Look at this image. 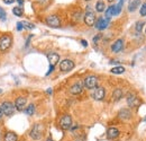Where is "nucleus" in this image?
<instances>
[{"mask_svg":"<svg viewBox=\"0 0 146 141\" xmlns=\"http://www.w3.org/2000/svg\"><path fill=\"white\" fill-rule=\"evenodd\" d=\"M0 107H1V109L3 112V114L7 115V116H11L14 114V112H15V108H16L15 104H13L10 102H3Z\"/></svg>","mask_w":146,"mask_h":141,"instance_id":"obj_3","label":"nucleus"},{"mask_svg":"<svg viewBox=\"0 0 146 141\" xmlns=\"http://www.w3.org/2000/svg\"><path fill=\"white\" fill-rule=\"evenodd\" d=\"M60 126L63 130L71 129V126H72V119H71V116L68 115V114L64 115V116H62V119L60 120Z\"/></svg>","mask_w":146,"mask_h":141,"instance_id":"obj_7","label":"nucleus"},{"mask_svg":"<svg viewBox=\"0 0 146 141\" xmlns=\"http://www.w3.org/2000/svg\"><path fill=\"white\" fill-rule=\"evenodd\" d=\"M0 93H1V89H0Z\"/></svg>","mask_w":146,"mask_h":141,"instance_id":"obj_39","label":"nucleus"},{"mask_svg":"<svg viewBox=\"0 0 146 141\" xmlns=\"http://www.w3.org/2000/svg\"><path fill=\"white\" fill-rule=\"evenodd\" d=\"M86 1H90V0H86Z\"/></svg>","mask_w":146,"mask_h":141,"instance_id":"obj_38","label":"nucleus"},{"mask_svg":"<svg viewBox=\"0 0 146 141\" xmlns=\"http://www.w3.org/2000/svg\"><path fill=\"white\" fill-rule=\"evenodd\" d=\"M139 13H141V16H146V2H144V3L142 5Z\"/></svg>","mask_w":146,"mask_h":141,"instance_id":"obj_28","label":"nucleus"},{"mask_svg":"<svg viewBox=\"0 0 146 141\" xmlns=\"http://www.w3.org/2000/svg\"><path fill=\"white\" fill-rule=\"evenodd\" d=\"M110 23V19L109 18H106V17H100L94 24V27L99 31H102V30H106L108 27Z\"/></svg>","mask_w":146,"mask_h":141,"instance_id":"obj_8","label":"nucleus"},{"mask_svg":"<svg viewBox=\"0 0 146 141\" xmlns=\"http://www.w3.org/2000/svg\"><path fill=\"white\" fill-rule=\"evenodd\" d=\"M34 112H35V105L34 104H31L29 106H27V108L25 109L26 115H33Z\"/></svg>","mask_w":146,"mask_h":141,"instance_id":"obj_24","label":"nucleus"},{"mask_svg":"<svg viewBox=\"0 0 146 141\" xmlns=\"http://www.w3.org/2000/svg\"><path fill=\"white\" fill-rule=\"evenodd\" d=\"M100 37H101V35H97V36H96V37H94V38H93V42L96 43V42H97V41H98V40H99Z\"/></svg>","mask_w":146,"mask_h":141,"instance_id":"obj_33","label":"nucleus"},{"mask_svg":"<svg viewBox=\"0 0 146 141\" xmlns=\"http://www.w3.org/2000/svg\"><path fill=\"white\" fill-rule=\"evenodd\" d=\"M127 104L130 107H138V106L141 105V99L136 95L129 94L127 97Z\"/></svg>","mask_w":146,"mask_h":141,"instance_id":"obj_10","label":"nucleus"},{"mask_svg":"<svg viewBox=\"0 0 146 141\" xmlns=\"http://www.w3.org/2000/svg\"><path fill=\"white\" fill-rule=\"evenodd\" d=\"M73 68H74V62H73L72 60H70V59H64L60 63V70L64 71V72L72 70Z\"/></svg>","mask_w":146,"mask_h":141,"instance_id":"obj_6","label":"nucleus"},{"mask_svg":"<svg viewBox=\"0 0 146 141\" xmlns=\"http://www.w3.org/2000/svg\"><path fill=\"white\" fill-rule=\"evenodd\" d=\"M119 136V130L117 128H109L107 131V138L108 139H116Z\"/></svg>","mask_w":146,"mask_h":141,"instance_id":"obj_16","label":"nucleus"},{"mask_svg":"<svg viewBox=\"0 0 146 141\" xmlns=\"http://www.w3.org/2000/svg\"><path fill=\"white\" fill-rule=\"evenodd\" d=\"M105 9H106L105 2L101 1V0H99V1L96 3V10H97L98 13H102V11H105Z\"/></svg>","mask_w":146,"mask_h":141,"instance_id":"obj_21","label":"nucleus"},{"mask_svg":"<svg viewBox=\"0 0 146 141\" xmlns=\"http://www.w3.org/2000/svg\"><path fill=\"white\" fill-rule=\"evenodd\" d=\"M5 141H17V136L14 132H7L5 134Z\"/></svg>","mask_w":146,"mask_h":141,"instance_id":"obj_20","label":"nucleus"},{"mask_svg":"<svg viewBox=\"0 0 146 141\" xmlns=\"http://www.w3.org/2000/svg\"><path fill=\"white\" fill-rule=\"evenodd\" d=\"M92 96H93V98H94L96 101H101V99H104V97H105V89L102 88V87H97V88L94 89Z\"/></svg>","mask_w":146,"mask_h":141,"instance_id":"obj_11","label":"nucleus"},{"mask_svg":"<svg viewBox=\"0 0 146 141\" xmlns=\"http://www.w3.org/2000/svg\"><path fill=\"white\" fill-rule=\"evenodd\" d=\"M17 1H18L19 6H23V3H24V1H23V0H17Z\"/></svg>","mask_w":146,"mask_h":141,"instance_id":"obj_35","label":"nucleus"},{"mask_svg":"<svg viewBox=\"0 0 146 141\" xmlns=\"http://www.w3.org/2000/svg\"><path fill=\"white\" fill-rule=\"evenodd\" d=\"M121 97H123V90L119 88L115 89V91H113V94H112V98H113V101H115V102H118Z\"/></svg>","mask_w":146,"mask_h":141,"instance_id":"obj_19","label":"nucleus"},{"mask_svg":"<svg viewBox=\"0 0 146 141\" xmlns=\"http://www.w3.org/2000/svg\"><path fill=\"white\" fill-rule=\"evenodd\" d=\"M123 48H124V40H121V38L117 40V41L111 45V50H112V52H115V53L120 52V51L123 50Z\"/></svg>","mask_w":146,"mask_h":141,"instance_id":"obj_12","label":"nucleus"},{"mask_svg":"<svg viewBox=\"0 0 146 141\" xmlns=\"http://www.w3.org/2000/svg\"><path fill=\"white\" fill-rule=\"evenodd\" d=\"M84 23L88 26H93L96 24V15H94V13L91 10L90 6L87 7V13L84 15Z\"/></svg>","mask_w":146,"mask_h":141,"instance_id":"obj_2","label":"nucleus"},{"mask_svg":"<svg viewBox=\"0 0 146 141\" xmlns=\"http://www.w3.org/2000/svg\"><path fill=\"white\" fill-rule=\"evenodd\" d=\"M139 6H141V0H129L128 10H129L130 13H131V11H135Z\"/></svg>","mask_w":146,"mask_h":141,"instance_id":"obj_18","label":"nucleus"},{"mask_svg":"<svg viewBox=\"0 0 146 141\" xmlns=\"http://www.w3.org/2000/svg\"><path fill=\"white\" fill-rule=\"evenodd\" d=\"M3 2H5L6 5H11V3L15 2V0H3Z\"/></svg>","mask_w":146,"mask_h":141,"instance_id":"obj_31","label":"nucleus"},{"mask_svg":"<svg viewBox=\"0 0 146 141\" xmlns=\"http://www.w3.org/2000/svg\"><path fill=\"white\" fill-rule=\"evenodd\" d=\"M6 16H7V15H6V11L0 7V20H5V19H6Z\"/></svg>","mask_w":146,"mask_h":141,"instance_id":"obj_29","label":"nucleus"},{"mask_svg":"<svg viewBox=\"0 0 146 141\" xmlns=\"http://www.w3.org/2000/svg\"><path fill=\"white\" fill-rule=\"evenodd\" d=\"M82 89H83V84L82 83H75L74 85L71 86L70 93L73 94V95H78V94H80L82 91Z\"/></svg>","mask_w":146,"mask_h":141,"instance_id":"obj_14","label":"nucleus"},{"mask_svg":"<svg viewBox=\"0 0 146 141\" xmlns=\"http://www.w3.org/2000/svg\"><path fill=\"white\" fill-rule=\"evenodd\" d=\"M81 43H82V45H83V46H88V43H87V41L82 40V41H81Z\"/></svg>","mask_w":146,"mask_h":141,"instance_id":"obj_32","label":"nucleus"},{"mask_svg":"<svg viewBox=\"0 0 146 141\" xmlns=\"http://www.w3.org/2000/svg\"><path fill=\"white\" fill-rule=\"evenodd\" d=\"M3 116V112H2V109H1V107H0V119Z\"/></svg>","mask_w":146,"mask_h":141,"instance_id":"obj_34","label":"nucleus"},{"mask_svg":"<svg viewBox=\"0 0 146 141\" xmlns=\"http://www.w3.org/2000/svg\"><path fill=\"white\" fill-rule=\"evenodd\" d=\"M144 21H137L136 23V25H135V30H136V32H138V33H141L142 31H143V27H144Z\"/></svg>","mask_w":146,"mask_h":141,"instance_id":"obj_26","label":"nucleus"},{"mask_svg":"<svg viewBox=\"0 0 146 141\" xmlns=\"http://www.w3.org/2000/svg\"><path fill=\"white\" fill-rule=\"evenodd\" d=\"M13 13H14V15L17 16V17H21V16H23V9H21L20 6L15 7V8L13 9Z\"/></svg>","mask_w":146,"mask_h":141,"instance_id":"obj_25","label":"nucleus"},{"mask_svg":"<svg viewBox=\"0 0 146 141\" xmlns=\"http://www.w3.org/2000/svg\"><path fill=\"white\" fill-rule=\"evenodd\" d=\"M26 103H27V99H26L25 97H18V98L16 99V102H15V107H16V109H17V111H23L25 105H26Z\"/></svg>","mask_w":146,"mask_h":141,"instance_id":"obj_15","label":"nucleus"},{"mask_svg":"<svg viewBox=\"0 0 146 141\" xmlns=\"http://www.w3.org/2000/svg\"><path fill=\"white\" fill-rule=\"evenodd\" d=\"M108 1H109V2H112V1H113V0H108Z\"/></svg>","mask_w":146,"mask_h":141,"instance_id":"obj_37","label":"nucleus"},{"mask_svg":"<svg viewBox=\"0 0 146 141\" xmlns=\"http://www.w3.org/2000/svg\"><path fill=\"white\" fill-rule=\"evenodd\" d=\"M46 24L50 26V27H53V28H57L61 26V20L60 18L57 17L56 15H51L46 18Z\"/></svg>","mask_w":146,"mask_h":141,"instance_id":"obj_9","label":"nucleus"},{"mask_svg":"<svg viewBox=\"0 0 146 141\" xmlns=\"http://www.w3.org/2000/svg\"><path fill=\"white\" fill-rule=\"evenodd\" d=\"M42 132H43V126L40 124H35L31 130V137L34 140H38L42 138Z\"/></svg>","mask_w":146,"mask_h":141,"instance_id":"obj_5","label":"nucleus"},{"mask_svg":"<svg viewBox=\"0 0 146 141\" xmlns=\"http://www.w3.org/2000/svg\"><path fill=\"white\" fill-rule=\"evenodd\" d=\"M145 122H146V119H145Z\"/></svg>","mask_w":146,"mask_h":141,"instance_id":"obj_40","label":"nucleus"},{"mask_svg":"<svg viewBox=\"0 0 146 141\" xmlns=\"http://www.w3.org/2000/svg\"><path fill=\"white\" fill-rule=\"evenodd\" d=\"M97 84H98V78L96 76H88L84 81H83V85L84 87L88 89H93L97 87Z\"/></svg>","mask_w":146,"mask_h":141,"instance_id":"obj_4","label":"nucleus"},{"mask_svg":"<svg viewBox=\"0 0 146 141\" xmlns=\"http://www.w3.org/2000/svg\"><path fill=\"white\" fill-rule=\"evenodd\" d=\"M23 28H24L23 23H17V31H21Z\"/></svg>","mask_w":146,"mask_h":141,"instance_id":"obj_30","label":"nucleus"},{"mask_svg":"<svg viewBox=\"0 0 146 141\" xmlns=\"http://www.w3.org/2000/svg\"><path fill=\"white\" fill-rule=\"evenodd\" d=\"M47 59H48L50 66H51V67H54L55 64L60 61V55L55 52H51L47 54Z\"/></svg>","mask_w":146,"mask_h":141,"instance_id":"obj_13","label":"nucleus"},{"mask_svg":"<svg viewBox=\"0 0 146 141\" xmlns=\"http://www.w3.org/2000/svg\"><path fill=\"white\" fill-rule=\"evenodd\" d=\"M47 93L48 94H52V89H47Z\"/></svg>","mask_w":146,"mask_h":141,"instance_id":"obj_36","label":"nucleus"},{"mask_svg":"<svg viewBox=\"0 0 146 141\" xmlns=\"http://www.w3.org/2000/svg\"><path fill=\"white\" fill-rule=\"evenodd\" d=\"M111 16H115V6H110L108 7V9L106 10V18H109Z\"/></svg>","mask_w":146,"mask_h":141,"instance_id":"obj_23","label":"nucleus"},{"mask_svg":"<svg viewBox=\"0 0 146 141\" xmlns=\"http://www.w3.org/2000/svg\"><path fill=\"white\" fill-rule=\"evenodd\" d=\"M110 71H111V73H115V75H120V73H124V72H125V68H124V67L118 66V67H113V68H112Z\"/></svg>","mask_w":146,"mask_h":141,"instance_id":"obj_22","label":"nucleus"},{"mask_svg":"<svg viewBox=\"0 0 146 141\" xmlns=\"http://www.w3.org/2000/svg\"><path fill=\"white\" fill-rule=\"evenodd\" d=\"M21 23H23L24 27H26V28H28V30L35 28V25H33V24H31V23H28V21H21Z\"/></svg>","mask_w":146,"mask_h":141,"instance_id":"obj_27","label":"nucleus"},{"mask_svg":"<svg viewBox=\"0 0 146 141\" xmlns=\"http://www.w3.org/2000/svg\"><path fill=\"white\" fill-rule=\"evenodd\" d=\"M118 116H119L121 120H129V119L131 117V113H130V111L127 109V108H123V109L119 111Z\"/></svg>","mask_w":146,"mask_h":141,"instance_id":"obj_17","label":"nucleus"},{"mask_svg":"<svg viewBox=\"0 0 146 141\" xmlns=\"http://www.w3.org/2000/svg\"><path fill=\"white\" fill-rule=\"evenodd\" d=\"M11 43H13V38L10 35H3L0 37V51L1 52H5L7 51L10 46H11Z\"/></svg>","mask_w":146,"mask_h":141,"instance_id":"obj_1","label":"nucleus"}]
</instances>
